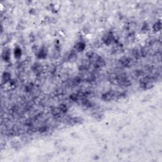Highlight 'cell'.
<instances>
[{"instance_id": "1", "label": "cell", "mask_w": 162, "mask_h": 162, "mask_svg": "<svg viewBox=\"0 0 162 162\" xmlns=\"http://www.w3.org/2000/svg\"><path fill=\"white\" fill-rule=\"evenodd\" d=\"M154 80L151 77H146L141 79L140 82V86L144 89H149L154 86Z\"/></svg>"}, {"instance_id": "2", "label": "cell", "mask_w": 162, "mask_h": 162, "mask_svg": "<svg viewBox=\"0 0 162 162\" xmlns=\"http://www.w3.org/2000/svg\"><path fill=\"white\" fill-rule=\"evenodd\" d=\"M115 40L114 36L113 35L112 32H108L103 37V41L106 45L109 46Z\"/></svg>"}, {"instance_id": "3", "label": "cell", "mask_w": 162, "mask_h": 162, "mask_svg": "<svg viewBox=\"0 0 162 162\" xmlns=\"http://www.w3.org/2000/svg\"><path fill=\"white\" fill-rule=\"evenodd\" d=\"M116 97V94L113 91H108L103 94L102 96V100L104 101H110L114 100Z\"/></svg>"}, {"instance_id": "4", "label": "cell", "mask_w": 162, "mask_h": 162, "mask_svg": "<svg viewBox=\"0 0 162 162\" xmlns=\"http://www.w3.org/2000/svg\"><path fill=\"white\" fill-rule=\"evenodd\" d=\"M132 59L129 57H123L120 59V62L123 67H130L132 64Z\"/></svg>"}, {"instance_id": "5", "label": "cell", "mask_w": 162, "mask_h": 162, "mask_svg": "<svg viewBox=\"0 0 162 162\" xmlns=\"http://www.w3.org/2000/svg\"><path fill=\"white\" fill-rule=\"evenodd\" d=\"M47 56V49L45 48H42L37 51V57L40 59H44Z\"/></svg>"}, {"instance_id": "6", "label": "cell", "mask_w": 162, "mask_h": 162, "mask_svg": "<svg viewBox=\"0 0 162 162\" xmlns=\"http://www.w3.org/2000/svg\"><path fill=\"white\" fill-rule=\"evenodd\" d=\"M85 48H86V44L82 41L79 42V43H77L75 45V49L77 51H79V52L83 51L85 49Z\"/></svg>"}, {"instance_id": "7", "label": "cell", "mask_w": 162, "mask_h": 162, "mask_svg": "<svg viewBox=\"0 0 162 162\" xmlns=\"http://www.w3.org/2000/svg\"><path fill=\"white\" fill-rule=\"evenodd\" d=\"M104 65H105V62H104V59H103L100 57H98V58L95 60V66L97 68H101V67H104Z\"/></svg>"}, {"instance_id": "8", "label": "cell", "mask_w": 162, "mask_h": 162, "mask_svg": "<svg viewBox=\"0 0 162 162\" xmlns=\"http://www.w3.org/2000/svg\"><path fill=\"white\" fill-rule=\"evenodd\" d=\"M153 29L155 32H158L162 29V22L160 20L157 21L154 24L153 26Z\"/></svg>"}, {"instance_id": "9", "label": "cell", "mask_w": 162, "mask_h": 162, "mask_svg": "<svg viewBox=\"0 0 162 162\" xmlns=\"http://www.w3.org/2000/svg\"><path fill=\"white\" fill-rule=\"evenodd\" d=\"M11 79V75L10 74L8 73V72H5L3 74V75H2V80L4 82H7L8 81H10Z\"/></svg>"}, {"instance_id": "10", "label": "cell", "mask_w": 162, "mask_h": 162, "mask_svg": "<svg viewBox=\"0 0 162 162\" xmlns=\"http://www.w3.org/2000/svg\"><path fill=\"white\" fill-rule=\"evenodd\" d=\"M43 70V67L41 64L36 63L34 65V71L36 73H40Z\"/></svg>"}, {"instance_id": "11", "label": "cell", "mask_w": 162, "mask_h": 162, "mask_svg": "<svg viewBox=\"0 0 162 162\" xmlns=\"http://www.w3.org/2000/svg\"><path fill=\"white\" fill-rule=\"evenodd\" d=\"M14 55H15V57L16 58H20L22 56V50L20 48H16L15 49L14 51Z\"/></svg>"}, {"instance_id": "12", "label": "cell", "mask_w": 162, "mask_h": 162, "mask_svg": "<svg viewBox=\"0 0 162 162\" xmlns=\"http://www.w3.org/2000/svg\"><path fill=\"white\" fill-rule=\"evenodd\" d=\"M10 53L9 51H5L3 53V58L5 59V61H8L10 59Z\"/></svg>"}, {"instance_id": "13", "label": "cell", "mask_w": 162, "mask_h": 162, "mask_svg": "<svg viewBox=\"0 0 162 162\" xmlns=\"http://www.w3.org/2000/svg\"><path fill=\"white\" fill-rule=\"evenodd\" d=\"M59 109L60 110V112H61V113H65L67 112V110H68V108H67V106L65 104H61L59 106Z\"/></svg>"}, {"instance_id": "14", "label": "cell", "mask_w": 162, "mask_h": 162, "mask_svg": "<svg viewBox=\"0 0 162 162\" xmlns=\"http://www.w3.org/2000/svg\"><path fill=\"white\" fill-rule=\"evenodd\" d=\"M93 117L98 121H100L103 118V115L100 113H96L93 115Z\"/></svg>"}, {"instance_id": "15", "label": "cell", "mask_w": 162, "mask_h": 162, "mask_svg": "<svg viewBox=\"0 0 162 162\" xmlns=\"http://www.w3.org/2000/svg\"><path fill=\"white\" fill-rule=\"evenodd\" d=\"M148 30H149V26H148V25H147V23H144V24H143V27H142L141 31H143V32H147V31H148Z\"/></svg>"}, {"instance_id": "16", "label": "cell", "mask_w": 162, "mask_h": 162, "mask_svg": "<svg viewBox=\"0 0 162 162\" xmlns=\"http://www.w3.org/2000/svg\"><path fill=\"white\" fill-rule=\"evenodd\" d=\"M46 129H47V128H46V126L41 127L40 129V131L41 132V133H43V132H46Z\"/></svg>"}]
</instances>
